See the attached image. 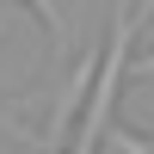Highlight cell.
Returning <instances> with one entry per match:
<instances>
[{"label":"cell","instance_id":"cell-1","mask_svg":"<svg viewBox=\"0 0 154 154\" xmlns=\"http://www.w3.org/2000/svg\"><path fill=\"white\" fill-rule=\"evenodd\" d=\"M130 37H136V0H117V19H111V43H105V62H99L93 99H86V117H80V154H99V142L111 136L117 80H123V68H130Z\"/></svg>","mask_w":154,"mask_h":154},{"label":"cell","instance_id":"cell-3","mask_svg":"<svg viewBox=\"0 0 154 154\" xmlns=\"http://www.w3.org/2000/svg\"><path fill=\"white\" fill-rule=\"evenodd\" d=\"M0 123H12V117H6V111H0ZM12 136H25V130H19V123H12Z\"/></svg>","mask_w":154,"mask_h":154},{"label":"cell","instance_id":"cell-2","mask_svg":"<svg viewBox=\"0 0 154 154\" xmlns=\"http://www.w3.org/2000/svg\"><path fill=\"white\" fill-rule=\"evenodd\" d=\"M31 6H37V19L49 25V37L62 43V37H68V12H62V0H31Z\"/></svg>","mask_w":154,"mask_h":154}]
</instances>
